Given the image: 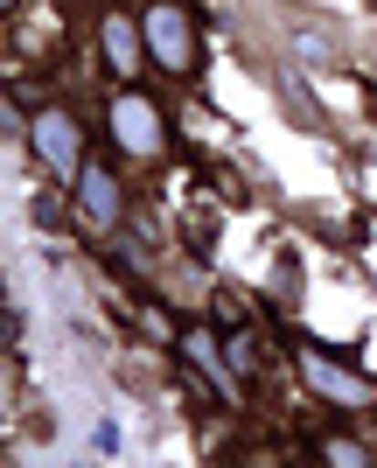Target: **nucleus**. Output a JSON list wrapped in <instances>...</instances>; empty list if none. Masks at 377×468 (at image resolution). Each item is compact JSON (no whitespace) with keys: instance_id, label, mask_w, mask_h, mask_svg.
<instances>
[{"instance_id":"obj_1","label":"nucleus","mask_w":377,"mask_h":468,"mask_svg":"<svg viewBox=\"0 0 377 468\" xmlns=\"http://www.w3.org/2000/svg\"><path fill=\"white\" fill-rule=\"evenodd\" d=\"M140 36H147V49L161 57V70H189V63H196V42H189V15H182L175 0H161V7H147V21H140Z\"/></svg>"},{"instance_id":"obj_2","label":"nucleus","mask_w":377,"mask_h":468,"mask_svg":"<svg viewBox=\"0 0 377 468\" xmlns=\"http://www.w3.org/2000/svg\"><path fill=\"white\" fill-rule=\"evenodd\" d=\"M28 140H36V154L49 161V176H78L84 154H78V126L49 105V112H36V126H28Z\"/></svg>"},{"instance_id":"obj_3","label":"nucleus","mask_w":377,"mask_h":468,"mask_svg":"<svg viewBox=\"0 0 377 468\" xmlns=\"http://www.w3.org/2000/svg\"><path fill=\"white\" fill-rule=\"evenodd\" d=\"M112 133H120V147H133V154H161V112L133 91L112 98Z\"/></svg>"},{"instance_id":"obj_4","label":"nucleus","mask_w":377,"mask_h":468,"mask_svg":"<svg viewBox=\"0 0 377 468\" xmlns=\"http://www.w3.org/2000/svg\"><path fill=\"white\" fill-rule=\"evenodd\" d=\"M78 203H84V217H91L99 231L120 224V182L105 176V168H78Z\"/></svg>"},{"instance_id":"obj_5","label":"nucleus","mask_w":377,"mask_h":468,"mask_svg":"<svg viewBox=\"0 0 377 468\" xmlns=\"http://www.w3.org/2000/svg\"><path fill=\"white\" fill-rule=\"evenodd\" d=\"M300 371H308V385H315L321 399H336V406H363V399H371L350 371H336V364H329V356H315V350L300 356Z\"/></svg>"},{"instance_id":"obj_6","label":"nucleus","mask_w":377,"mask_h":468,"mask_svg":"<svg viewBox=\"0 0 377 468\" xmlns=\"http://www.w3.org/2000/svg\"><path fill=\"white\" fill-rule=\"evenodd\" d=\"M105 63L112 70H140V36H133V21H105Z\"/></svg>"},{"instance_id":"obj_7","label":"nucleus","mask_w":377,"mask_h":468,"mask_svg":"<svg viewBox=\"0 0 377 468\" xmlns=\"http://www.w3.org/2000/svg\"><path fill=\"white\" fill-rule=\"evenodd\" d=\"M182 350H189V364H196V371H210V378H217V391H224V399L238 391V385H231V371H224V356H217V343H210L203 329H189V335H182Z\"/></svg>"}]
</instances>
